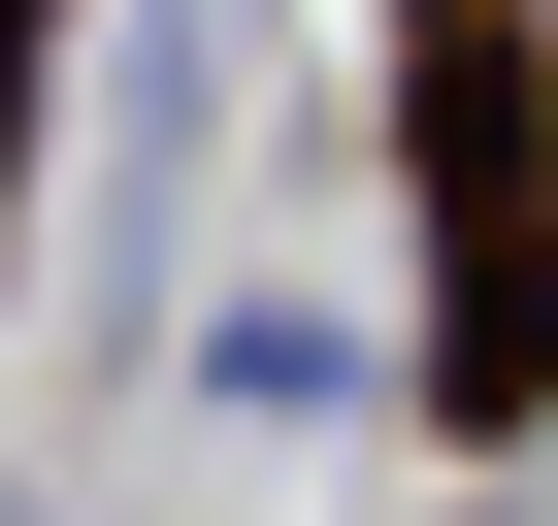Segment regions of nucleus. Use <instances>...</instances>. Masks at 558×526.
Here are the masks:
<instances>
[{
	"instance_id": "nucleus-1",
	"label": "nucleus",
	"mask_w": 558,
	"mask_h": 526,
	"mask_svg": "<svg viewBox=\"0 0 558 526\" xmlns=\"http://www.w3.org/2000/svg\"><path fill=\"white\" fill-rule=\"evenodd\" d=\"M0 99H34V0H0Z\"/></svg>"
}]
</instances>
